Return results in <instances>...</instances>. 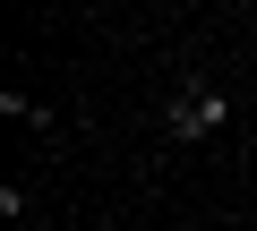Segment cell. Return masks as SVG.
Returning <instances> with one entry per match:
<instances>
[{
	"label": "cell",
	"mask_w": 257,
	"mask_h": 231,
	"mask_svg": "<svg viewBox=\"0 0 257 231\" xmlns=\"http://www.w3.org/2000/svg\"><path fill=\"white\" fill-rule=\"evenodd\" d=\"M223 129H231V94L214 77H180L163 94V137L172 146H197V137H223Z\"/></svg>",
	"instance_id": "cell-1"
},
{
	"label": "cell",
	"mask_w": 257,
	"mask_h": 231,
	"mask_svg": "<svg viewBox=\"0 0 257 231\" xmlns=\"http://www.w3.org/2000/svg\"><path fill=\"white\" fill-rule=\"evenodd\" d=\"M0 120H18V129H60V111L35 103V94H0Z\"/></svg>",
	"instance_id": "cell-2"
}]
</instances>
